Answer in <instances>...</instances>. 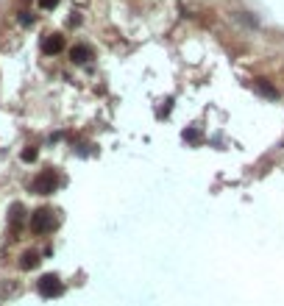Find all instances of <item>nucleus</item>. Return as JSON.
<instances>
[{"mask_svg":"<svg viewBox=\"0 0 284 306\" xmlns=\"http://www.w3.org/2000/svg\"><path fill=\"white\" fill-rule=\"evenodd\" d=\"M59 173L56 170H42L39 176L34 178V184H31V192L34 195H53L56 189H59Z\"/></svg>","mask_w":284,"mask_h":306,"instance_id":"1","label":"nucleus"},{"mask_svg":"<svg viewBox=\"0 0 284 306\" xmlns=\"http://www.w3.org/2000/svg\"><path fill=\"white\" fill-rule=\"evenodd\" d=\"M36 292L42 298H59L64 295V281L59 276H53V273H45L42 279L36 281Z\"/></svg>","mask_w":284,"mask_h":306,"instance_id":"2","label":"nucleus"},{"mask_svg":"<svg viewBox=\"0 0 284 306\" xmlns=\"http://www.w3.org/2000/svg\"><path fill=\"white\" fill-rule=\"evenodd\" d=\"M31 229H34V234H51L56 229V214H53V209H36L31 214Z\"/></svg>","mask_w":284,"mask_h":306,"instance_id":"3","label":"nucleus"},{"mask_svg":"<svg viewBox=\"0 0 284 306\" xmlns=\"http://www.w3.org/2000/svg\"><path fill=\"white\" fill-rule=\"evenodd\" d=\"M61 51H64V36H59V34H51L42 42V53H48V56H56Z\"/></svg>","mask_w":284,"mask_h":306,"instance_id":"4","label":"nucleus"},{"mask_svg":"<svg viewBox=\"0 0 284 306\" xmlns=\"http://www.w3.org/2000/svg\"><path fill=\"white\" fill-rule=\"evenodd\" d=\"M70 59L76 61V64H84V61H89V59H92V51H89L86 45H76V48L70 51Z\"/></svg>","mask_w":284,"mask_h":306,"instance_id":"5","label":"nucleus"},{"mask_svg":"<svg viewBox=\"0 0 284 306\" xmlns=\"http://www.w3.org/2000/svg\"><path fill=\"white\" fill-rule=\"evenodd\" d=\"M39 259H42V256L36 254V251H26L23 259H20V267H23V270H34L36 264H39Z\"/></svg>","mask_w":284,"mask_h":306,"instance_id":"6","label":"nucleus"},{"mask_svg":"<svg viewBox=\"0 0 284 306\" xmlns=\"http://www.w3.org/2000/svg\"><path fill=\"white\" fill-rule=\"evenodd\" d=\"M11 229H17V226H23V220H26V206L23 204H14L11 206Z\"/></svg>","mask_w":284,"mask_h":306,"instance_id":"7","label":"nucleus"},{"mask_svg":"<svg viewBox=\"0 0 284 306\" xmlns=\"http://www.w3.org/2000/svg\"><path fill=\"white\" fill-rule=\"evenodd\" d=\"M184 139H187V142H201V131H195V128H187V131H184Z\"/></svg>","mask_w":284,"mask_h":306,"instance_id":"8","label":"nucleus"},{"mask_svg":"<svg viewBox=\"0 0 284 306\" xmlns=\"http://www.w3.org/2000/svg\"><path fill=\"white\" fill-rule=\"evenodd\" d=\"M257 89L259 92H265V95H270V98H276V89L270 84H265V81H257Z\"/></svg>","mask_w":284,"mask_h":306,"instance_id":"9","label":"nucleus"},{"mask_svg":"<svg viewBox=\"0 0 284 306\" xmlns=\"http://www.w3.org/2000/svg\"><path fill=\"white\" fill-rule=\"evenodd\" d=\"M39 6H42V9H56V6H59V0H39Z\"/></svg>","mask_w":284,"mask_h":306,"instance_id":"10","label":"nucleus"},{"mask_svg":"<svg viewBox=\"0 0 284 306\" xmlns=\"http://www.w3.org/2000/svg\"><path fill=\"white\" fill-rule=\"evenodd\" d=\"M23 159H26V162H34V159H36V148H28V151L23 153Z\"/></svg>","mask_w":284,"mask_h":306,"instance_id":"11","label":"nucleus"}]
</instances>
